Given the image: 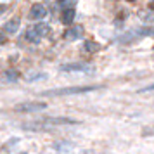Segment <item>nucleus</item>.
<instances>
[{"instance_id": "f257e3e1", "label": "nucleus", "mask_w": 154, "mask_h": 154, "mask_svg": "<svg viewBox=\"0 0 154 154\" xmlns=\"http://www.w3.org/2000/svg\"><path fill=\"white\" fill-rule=\"evenodd\" d=\"M100 88L97 85L92 87H68V88H56V90H47L42 92V95L45 97H59V95H75V94H85V92H94Z\"/></svg>"}, {"instance_id": "f03ea898", "label": "nucleus", "mask_w": 154, "mask_h": 154, "mask_svg": "<svg viewBox=\"0 0 154 154\" xmlns=\"http://www.w3.org/2000/svg\"><path fill=\"white\" fill-rule=\"evenodd\" d=\"M45 107H47L45 102H21V104L14 106V111L16 112H38V111H43Z\"/></svg>"}, {"instance_id": "7ed1b4c3", "label": "nucleus", "mask_w": 154, "mask_h": 154, "mask_svg": "<svg viewBox=\"0 0 154 154\" xmlns=\"http://www.w3.org/2000/svg\"><path fill=\"white\" fill-rule=\"evenodd\" d=\"M61 71H68V73H90L92 66L85 63H73V64H63Z\"/></svg>"}, {"instance_id": "20e7f679", "label": "nucleus", "mask_w": 154, "mask_h": 154, "mask_svg": "<svg viewBox=\"0 0 154 154\" xmlns=\"http://www.w3.org/2000/svg\"><path fill=\"white\" fill-rule=\"evenodd\" d=\"M82 35H83V26H82V24H75V26H71V28H68L64 31V38H66L68 42L78 40Z\"/></svg>"}, {"instance_id": "39448f33", "label": "nucleus", "mask_w": 154, "mask_h": 154, "mask_svg": "<svg viewBox=\"0 0 154 154\" xmlns=\"http://www.w3.org/2000/svg\"><path fill=\"white\" fill-rule=\"evenodd\" d=\"M45 16H47V7L43 4H35L29 11V19H33V21H38Z\"/></svg>"}, {"instance_id": "423d86ee", "label": "nucleus", "mask_w": 154, "mask_h": 154, "mask_svg": "<svg viewBox=\"0 0 154 154\" xmlns=\"http://www.w3.org/2000/svg\"><path fill=\"white\" fill-rule=\"evenodd\" d=\"M19 26H21V19L19 17H12L11 21H7L4 24V31L9 33V35H16L19 31Z\"/></svg>"}, {"instance_id": "0eeeda50", "label": "nucleus", "mask_w": 154, "mask_h": 154, "mask_svg": "<svg viewBox=\"0 0 154 154\" xmlns=\"http://www.w3.org/2000/svg\"><path fill=\"white\" fill-rule=\"evenodd\" d=\"M45 123L47 125H76L78 121L71 118H47Z\"/></svg>"}, {"instance_id": "6e6552de", "label": "nucleus", "mask_w": 154, "mask_h": 154, "mask_svg": "<svg viewBox=\"0 0 154 154\" xmlns=\"http://www.w3.org/2000/svg\"><path fill=\"white\" fill-rule=\"evenodd\" d=\"M75 19V7H69V9H63V17H61V21L64 24H71Z\"/></svg>"}, {"instance_id": "1a4fd4ad", "label": "nucleus", "mask_w": 154, "mask_h": 154, "mask_svg": "<svg viewBox=\"0 0 154 154\" xmlns=\"http://www.w3.org/2000/svg\"><path fill=\"white\" fill-rule=\"evenodd\" d=\"M26 40H29V42H33V43H38L42 40V36L38 35V31L35 28H29V29H26Z\"/></svg>"}, {"instance_id": "9d476101", "label": "nucleus", "mask_w": 154, "mask_h": 154, "mask_svg": "<svg viewBox=\"0 0 154 154\" xmlns=\"http://www.w3.org/2000/svg\"><path fill=\"white\" fill-rule=\"evenodd\" d=\"M87 52H97L99 49H100V45H99L97 42H92V40H87L85 42V47H83Z\"/></svg>"}, {"instance_id": "9b49d317", "label": "nucleus", "mask_w": 154, "mask_h": 154, "mask_svg": "<svg viewBox=\"0 0 154 154\" xmlns=\"http://www.w3.org/2000/svg\"><path fill=\"white\" fill-rule=\"evenodd\" d=\"M57 4H59V7L61 9H69V7H75L76 0H59Z\"/></svg>"}, {"instance_id": "f8f14e48", "label": "nucleus", "mask_w": 154, "mask_h": 154, "mask_svg": "<svg viewBox=\"0 0 154 154\" xmlns=\"http://www.w3.org/2000/svg\"><path fill=\"white\" fill-rule=\"evenodd\" d=\"M4 78H5L7 82H16V80H17V73H16V71H5Z\"/></svg>"}, {"instance_id": "ddd939ff", "label": "nucleus", "mask_w": 154, "mask_h": 154, "mask_svg": "<svg viewBox=\"0 0 154 154\" xmlns=\"http://www.w3.org/2000/svg\"><path fill=\"white\" fill-rule=\"evenodd\" d=\"M144 19L146 21H154V12H146L144 14Z\"/></svg>"}, {"instance_id": "4468645a", "label": "nucleus", "mask_w": 154, "mask_h": 154, "mask_svg": "<svg viewBox=\"0 0 154 154\" xmlns=\"http://www.w3.org/2000/svg\"><path fill=\"white\" fill-rule=\"evenodd\" d=\"M154 90V83L152 85H147V87H144V88H140V94H142V92H152Z\"/></svg>"}, {"instance_id": "2eb2a0df", "label": "nucleus", "mask_w": 154, "mask_h": 154, "mask_svg": "<svg viewBox=\"0 0 154 154\" xmlns=\"http://www.w3.org/2000/svg\"><path fill=\"white\" fill-rule=\"evenodd\" d=\"M5 40H7V36L4 35L2 31H0V43H5Z\"/></svg>"}]
</instances>
